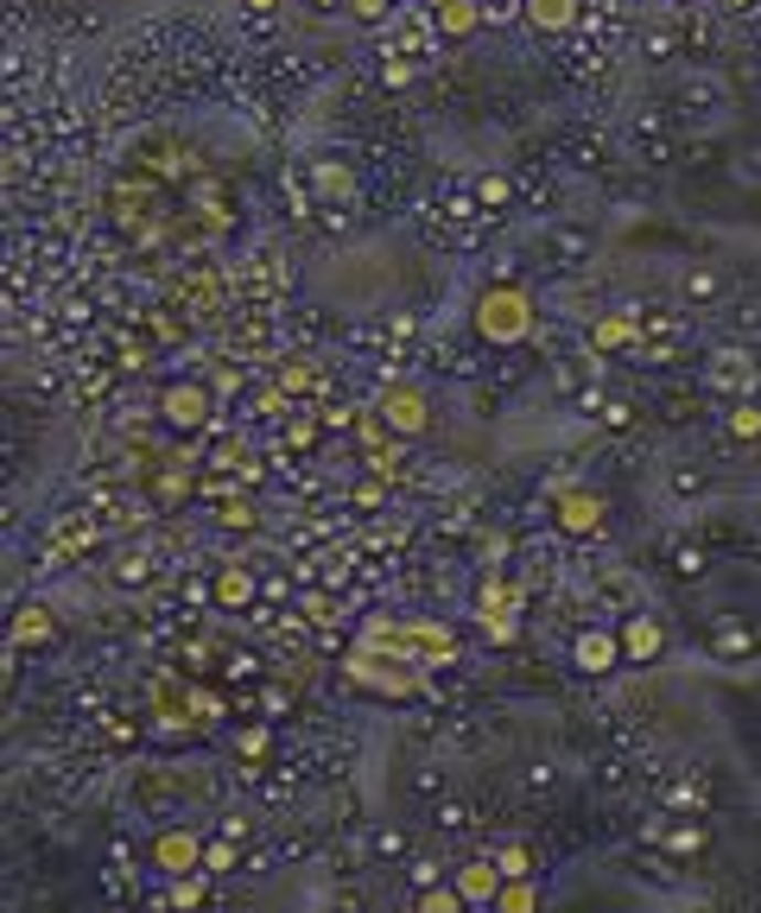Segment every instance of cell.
I'll return each instance as SVG.
<instances>
[{"mask_svg": "<svg viewBox=\"0 0 761 913\" xmlns=\"http://www.w3.org/2000/svg\"><path fill=\"white\" fill-rule=\"evenodd\" d=\"M527 330H533V299H527V292H514V286H489V292L476 299V336H482V343L514 350Z\"/></svg>", "mask_w": 761, "mask_h": 913, "instance_id": "1", "label": "cell"}, {"mask_svg": "<svg viewBox=\"0 0 761 913\" xmlns=\"http://www.w3.org/2000/svg\"><path fill=\"white\" fill-rule=\"evenodd\" d=\"M679 121L685 127H724V108H730V83H724V76H710V71H692L679 83Z\"/></svg>", "mask_w": 761, "mask_h": 913, "instance_id": "2", "label": "cell"}, {"mask_svg": "<svg viewBox=\"0 0 761 913\" xmlns=\"http://www.w3.org/2000/svg\"><path fill=\"white\" fill-rule=\"evenodd\" d=\"M375 412H380V426L400 431V438H426L431 431V400L419 394V387H387Z\"/></svg>", "mask_w": 761, "mask_h": 913, "instance_id": "3", "label": "cell"}, {"mask_svg": "<svg viewBox=\"0 0 761 913\" xmlns=\"http://www.w3.org/2000/svg\"><path fill=\"white\" fill-rule=\"evenodd\" d=\"M159 412H165L172 431H197V426H210V394H203L197 380H178V387L159 394Z\"/></svg>", "mask_w": 761, "mask_h": 913, "instance_id": "4", "label": "cell"}, {"mask_svg": "<svg viewBox=\"0 0 761 913\" xmlns=\"http://www.w3.org/2000/svg\"><path fill=\"white\" fill-rule=\"evenodd\" d=\"M152 857H159V869H165V876H203V844L191 831H165L159 837V844H152Z\"/></svg>", "mask_w": 761, "mask_h": 913, "instance_id": "5", "label": "cell"}, {"mask_svg": "<svg viewBox=\"0 0 761 913\" xmlns=\"http://www.w3.org/2000/svg\"><path fill=\"white\" fill-rule=\"evenodd\" d=\"M558 527H565V533H597V527H603V495H590V488H565V495H558Z\"/></svg>", "mask_w": 761, "mask_h": 913, "instance_id": "6", "label": "cell"}, {"mask_svg": "<svg viewBox=\"0 0 761 913\" xmlns=\"http://www.w3.org/2000/svg\"><path fill=\"white\" fill-rule=\"evenodd\" d=\"M571 659H578L583 673H609V666L622 659V634H609V629H583V634H578V647H571Z\"/></svg>", "mask_w": 761, "mask_h": 913, "instance_id": "7", "label": "cell"}, {"mask_svg": "<svg viewBox=\"0 0 761 913\" xmlns=\"http://www.w3.org/2000/svg\"><path fill=\"white\" fill-rule=\"evenodd\" d=\"M710 387H724V394H755V355L724 350L717 362H710Z\"/></svg>", "mask_w": 761, "mask_h": 913, "instance_id": "8", "label": "cell"}, {"mask_svg": "<svg viewBox=\"0 0 761 913\" xmlns=\"http://www.w3.org/2000/svg\"><path fill=\"white\" fill-rule=\"evenodd\" d=\"M622 654L634 659V666H647V659H660V647H666V634H660V622L654 615H629V622H622Z\"/></svg>", "mask_w": 761, "mask_h": 913, "instance_id": "9", "label": "cell"}, {"mask_svg": "<svg viewBox=\"0 0 761 913\" xmlns=\"http://www.w3.org/2000/svg\"><path fill=\"white\" fill-rule=\"evenodd\" d=\"M502 862H470V869H457V888H463V901L470 907H495V894H502Z\"/></svg>", "mask_w": 761, "mask_h": 913, "instance_id": "10", "label": "cell"}, {"mask_svg": "<svg viewBox=\"0 0 761 913\" xmlns=\"http://www.w3.org/2000/svg\"><path fill=\"white\" fill-rule=\"evenodd\" d=\"M521 7H527V25H539V32L578 25V0H521Z\"/></svg>", "mask_w": 761, "mask_h": 913, "instance_id": "11", "label": "cell"}, {"mask_svg": "<svg viewBox=\"0 0 761 913\" xmlns=\"http://www.w3.org/2000/svg\"><path fill=\"white\" fill-rule=\"evenodd\" d=\"M482 25V0H444L438 7V32H451V39H470Z\"/></svg>", "mask_w": 761, "mask_h": 913, "instance_id": "12", "label": "cell"}, {"mask_svg": "<svg viewBox=\"0 0 761 913\" xmlns=\"http://www.w3.org/2000/svg\"><path fill=\"white\" fill-rule=\"evenodd\" d=\"M216 603H228V609L254 603V571H248V565H223V578H216Z\"/></svg>", "mask_w": 761, "mask_h": 913, "instance_id": "13", "label": "cell"}, {"mask_svg": "<svg viewBox=\"0 0 761 913\" xmlns=\"http://www.w3.org/2000/svg\"><path fill=\"white\" fill-rule=\"evenodd\" d=\"M590 343H597V350H622V343H634V318H629V311H609V318H597Z\"/></svg>", "mask_w": 761, "mask_h": 913, "instance_id": "14", "label": "cell"}, {"mask_svg": "<svg viewBox=\"0 0 761 913\" xmlns=\"http://www.w3.org/2000/svg\"><path fill=\"white\" fill-rule=\"evenodd\" d=\"M495 907H507V913H527V907H539V888H533L527 876H507V888L495 894Z\"/></svg>", "mask_w": 761, "mask_h": 913, "instance_id": "15", "label": "cell"}, {"mask_svg": "<svg viewBox=\"0 0 761 913\" xmlns=\"http://www.w3.org/2000/svg\"><path fill=\"white\" fill-rule=\"evenodd\" d=\"M730 431H736V438H761V406L749 400V394L730 406Z\"/></svg>", "mask_w": 761, "mask_h": 913, "instance_id": "16", "label": "cell"}, {"mask_svg": "<svg viewBox=\"0 0 761 913\" xmlns=\"http://www.w3.org/2000/svg\"><path fill=\"white\" fill-rule=\"evenodd\" d=\"M419 907L426 913H457V907H470V901H463V888H426Z\"/></svg>", "mask_w": 761, "mask_h": 913, "instance_id": "17", "label": "cell"}, {"mask_svg": "<svg viewBox=\"0 0 761 913\" xmlns=\"http://www.w3.org/2000/svg\"><path fill=\"white\" fill-rule=\"evenodd\" d=\"M13 634H20V641H45V634H51L45 609H20V622H13Z\"/></svg>", "mask_w": 761, "mask_h": 913, "instance_id": "18", "label": "cell"}, {"mask_svg": "<svg viewBox=\"0 0 761 913\" xmlns=\"http://www.w3.org/2000/svg\"><path fill=\"white\" fill-rule=\"evenodd\" d=\"M495 862H502V876H533V857L521 850V844H507V850H502Z\"/></svg>", "mask_w": 761, "mask_h": 913, "instance_id": "19", "label": "cell"}, {"mask_svg": "<svg viewBox=\"0 0 761 913\" xmlns=\"http://www.w3.org/2000/svg\"><path fill=\"white\" fill-rule=\"evenodd\" d=\"M223 869H235V850L228 844H210L203 850V876H223Z\"/></svg>", "mask_w": 761, "mask_h": 913, "instance_id": "20", "label": "cell"}, {"mask_svg": "<svg viewBox=\"0 0 761 913\" xmlns=\"http://www.w3.org/2000/svg\"><path fill=\"white\" fill-rule=\"evenodd\" d=\"M350 13H355V20H380V13H387V0H350Z\"/></svg>", "mask_w": 761, "mask_h": 913, "instance_id": "21", "label": "cell"}, {"mask_svg": "<svg viewBox=\"0 0 761 913\" xmlns=\"http://www.w3.org/2000/svg\"><path fill=\"white\" fill-rule=\"evenodd\" d=\"M248 7H274V0H248Z\"/></svg>", "mask_w": 761, "mask_h": 913, "instance_id": "22", "label": "cell"}]
</instances>
